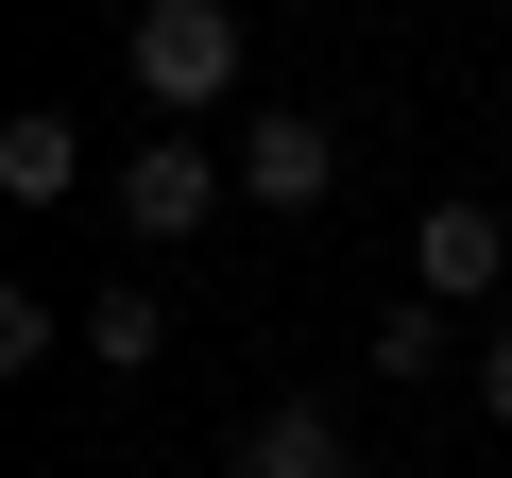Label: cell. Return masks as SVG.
Listing matches in <instances>:
<instances>
[{
  "label": "cell",
  "instance_id": "6da1fadb",
  "mask_svg": "<svg viewBox=\"0 0 512 478\" xmlns=\"http://www.w3.org/2000/svg\"><path fill=\"white\" fill-rule=\"evenodd\" d=\"M137 86H154L171 120L239 103V0H154V18H137Z\"/></svg>",
  "mask_w": 512,
  "mask_h": 478
},
{
  "label": "cell",
  "instance_id": "7a4b0ae2",
  "mask_svg": "<svg viewBox=\"0 0 512 478\" xmlns=\"http://www.w3.org/2000/svg\"><path fill=\"white\" fill-rule=\"evenodd\" d=\"M410 291H427V308H495V291H512V222H495L478 188H444V205L410 222Z\"/></svg>",
  "mask_w": 512,
  "mask_h": 478
},
{
  "label": "cell",
  "instance_id": "3957f363",
  "mask_svg": "<svg viewBox=\"0 0 512 478\" xmlns=\"http://www.w3.org/2000/svg\"><path fill=\"white\" fill-rule=\"evenodd\" d=\"M239 188L274 205V222H308V205L342 188V120H308V103H256V120H239Z\"/></svg>",
  "mask_w": 512,
  "mask_h": 478
},
{
  "label": "cell",
  "instance_id": "277c9868",
  "mask_svg": "<svg viewBox=\"0 0 512 478\" xmlns=\"http://www.w3.org/2000/svg\"><path fill=\"white\" fill-rule=\"evenodd\" d=\"M205 205H222V154H205V137H137V154H120V222L154 239V257L205 239Z\"/></svg>",
  "mask_w": 512,
  "mask_h": 478
},
{
  "label": "cell",
  "instance_id": "5b68a950",
  "mask_svg": "<svg viewBox=\"0 0 512 478\" xmlns=\"http://www.w3.org/2000/svg\"><path fill=\"white\" fill-rule=\"evenodd\" d=\"M222 461H239V478H359V427H342L325 393H274V410H239Z\"/></svg>",
  "mask_w": 512,
  "mask_h": 478
},
{
  "label": "cell",
  "instance_id": "8992f818",
  "mask_svg": "<svg viewBox=\"0 0 512 478\" xmlns=\"http://www.w3.org/2000/svg\"><path fill=\"white\" fill-rule=\"evenodd\" d=\"M0 188H18V205H69L86 188V120L69 103H18V120H0Z\"/></svg>",
  "mask_w": 512,
  "mask_h": 478
},
{
  "label": "cell",
  "instance_id": "52a82bcc",
  "mask_svg": "<svg viewBox=\"0 0 512 478\" xmlns=\"http://www.w3.org/2000/svg\"><path fill=\"white\" fill-rule=\"evenodd\" d=\"M86 359H103V376H154V359H171V291H137V274H120V291L86 308Z\"/></svg>",
  "mask_w": 512,
  "mask_h": 478
},
{
  "label": "cell",
  "instance_id": "ba28073f",
  "mask_svg": "<svg viewBox=\"0 0 512 478\" xmlns=\"http://www.w3.org/2000/svg\"><path fill=\"white\" fill-rule=\"evenodd\" d=\"M376 376H393V393H410V376H444V308H427V291H410V308H376Z\"/></svg>",
  "mask_w": 512,
  "mask_h": 478
},
{
  "label": "cell",
  "instance_id": "9c48e42d",
  "mask_svg": "<svg viewBox=\"0 0 512 478\" xmlns=\"http://www.w3.org/2000/svg\"><path fill=\"white\" fill-rule=\"evenodd\" d=\"M478 410H495V427H512V308H495V325H478Z\"/></svg>",
  "mask_w": 512,
  "mask_h": 478
}]
</instances>
